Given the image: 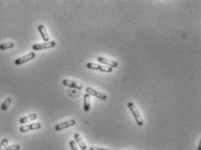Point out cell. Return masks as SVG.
Returning a JSON list of instances; mask_svg holds the SVG:
<instances>
[{
    "label": "cell",
    "mask_w": 201,
    "mask_h": 150,
    "mask_svg": "<svg viewBox=\"0 0 201 150\" xmlns=\"http://www.w3.org/2000/svg\"><path fill=\"white\" fill-rule=\"evenodd\" d=\"M128 106H129L130 112H132V114L134 115L135 120L137 121V124L138 126H140V127H142V126L143 125L144 121L143 120V118H142V116H141V114H140L139 111H138L137 108L136 107L135 104H134L133 102H129V103H128Z\"/></svg>",
    "instance_id": "1"
},
{
    "label": "cell",
    "mask_w": 201,
    "mask_h": 150,
    "mask_svg": "<svg viewBox=\"0 0 201 150\" xmlns=\"http://www.w3.org/2000/svg\"><path fill=\"white\" fill-rule=\"evenodd\" d=\"M87 67L89 68V69H93V70H98V71L103 72V73H112V71H113V68L101 66L100 64H94V63H87Z\"/></svg>",
    "instance_id": "2"
},
{
    "label": "cell",
    "mask_w": 201,
    "mask_h": 150,
    "mask_svg": "<svg viewBox=\"0 0 201 150\" xmlns=\"http://www.w3.org/2000/svg\"><path fill=\"white\" fill-rule=\"evenodd\" d=\"M56 45V43L54 41H49V42H44V43H39L32 45V50L33 51H39V50H45L53 48Z\"/></svg>",
    "instance_id": "3"
},
{
    "label": "cell",
    "mask_w": 201,
    "mask_h": 150,
    "mask_svg": "<svg viewBox=\"0 0 201 150\" xmlns=\"http://www.w3.org/2000/svg\"><path fill=\"white\" fill-rule=\"evenodd\" d=\"M39 128H41V124L39 122H35V123H31L29 125H23L19 128V130L22 133H26V132L31 131V130H38Z\"/></svg>",
    "instance_id": "4"
},
{
    "label": "cell",
    "mask_w": 201,
    "mask_h": 150,
    "mask_svg": "<svg viewBox=\"0 0 201 150\" xmlns=\"http://www.w3.org/2000/svg\"><path fill=\"white\" fill-rule=\"evenodd\" d=\"M86 92H87V93H88L89 95H93L94 97L98 98V99H102V100H105V99H107V98H108V96H107L105 93H100V92L94 90V88L89 87V86L86 88Z\"/></svg>",
    "instance_id": "5"
},
{
    "label": "cell",
    "mask_w": 201,
    "mask_h": 150,
    "mask_svg": "<svg viewBox=\"0 0 201 150\" xmlns=\"http://www.w3.org/2000/svg\"><path fill=\"white\" fill-rule=\"evenodd\" d=\"M35 53H28V54H26V55H25L23 57H21V58H18V59H17L15 60V65L16 66H20V65H22L24 63H25V62H28V61H30L32 59H34L35 58Z\"/></svg>",
    "instance_id": "6"
},
{
    "label": "cell",
    "mask_w": 201,
    "mask_h": 150,
    "mask_svg": "<svg viewBox=\"0 0 201 150\" xmlns=\"http://www.w3.org/2000/svg\"><path fill=\"white\" fill-rule=\"evenodd\" d=\"M75 123H76V121L74 120H66V121H64V122H61V123L56 125L55 128H54V129H55L56 131H61V130H63V129H65V128H70V127L74 126Z\"/></svg>",
    "instance_id": "7"
},
{
    "label": "cell",
    "mask_w": 201,
    "mask_h": 150,
    "mask_svg": "<svg viewBox=\"0 0 201 150\" xmlns=\"http://www.w3.org/2000/svg\"><path fill=\"white\" fill-rule=\"evenodd\" d=\"M97 61L99 63H100V64L106 65V66H108V67L111 68H116L118 67V64L116 63V61L109 60V59H106V58H103V57H98L97 58Z\"/></svg>",
    "instance_id": "8"
},
{
    "label": "cell",
    "mask_w": 201,
    "mask_h": 150,
    "mask_svg": "<svg viewBox=\"0 0 201 150\" xmlns=\"http://www.w3.org/2000/svg\"><path fill=\"white\" fill-rule=\"evenodd\" d=\"M63 85L66 86H68V87H73V88H75V89H82L83 86L82 84H80V83L75 82V81H73V80H63Z\"/></svg>",
    "instance_id": "9"
},
{
    "label": "cell",
    "mask_w": 201,
    "mask_h": 150,
    "mask_svg": "<svg viewBox=\"0 0 201 150\" xmlns=\"http://www.w3.org/2000/svg\"><path fill=\"white\" fill-rule=\"evenodd\" d=\"M38 31H39V34L41 35L42 39H43L45 42H49L50 38H49V35H48V33H47L46 27H45L43 24H39V26H38Z\"/></svg>",
    "instance_id": "10"
},
{
    "label": "cell",
    "mask_w": 201,
    "mask_h": 150,
    "mask_svg": "<svg viewBox=\"0 0 201 150\" xmlns=\"http://www.w3.org/2000/svg\"><path fill=\"white\" fill-rule=\"evenodd\" d=\"M74 140H75L76 144L81 148V150L87 149V145H86L85 142H84L83 139L81 138V135H80L79 134H75V135H74Z\"/></svg>",
    "instance_id": "11"
},
{
    "label": "cell",
    "mask_w": 201,
    "mask_h": 150,
    "mask_svg": "<svg viewBox=\"0 0 201 150\" xmlns=\"http://www.w3.org/2000/svg\"><path fill=\"white\" fill-rule=\"evenodd\" d=\"M36 119H37V114L36 113H31V114H29V115H27L25 117L21 118L19 120V123L24 125V124H25V123H27L29 121H32V120H36Z\"/></svg>",
    "instance_id": "12"
},
{
    "label": "cell",
    "mask_w": 201,
    "mask_h": 150,
    "mask_svg": "<svg viewBox=\"0 0 201 150\" xmlns=\"http://www.w3.org/2000/svg\"><path fill=\"white\" fill-rule=\"evenodd\" d=\"M84 110L85 112H88L89 109H90V95L88 93H86L84 95Z\"/></svg>",
    "instance_id": "13"
},
{
    "label": "cell",
    "mask_w": 201,
    "mask_h": 150,
    "mask_svg": "<svg viewBox=\"0 0 201 150\" xmlns=\"http://www.w3.org/2000/svg\"><path fill=\"white\" fill-rule=\"evenodd\" d=\"M11 103H12V99H11V98H6L5 100V101L2 103V105H1V109H2L3 111H6L8 109V107L11 105Z\"/></svg>",
    "instance_id": "14"
},
{
    "label": "cell",
    "mask_w": 201,
    "mask_h": 150,
    "mask_svg": "<svg viewBox=\"0 0 201 150\" xmlns=\"http://www.w3.org/2000/svg\"><path fill=\"white\" fill-rule=\"evenodd\" d=\"M14 47V44L12 42H6L3 43L0 45V50H6V49H11Z\"/></svg>",
    "instance_id": "15"
},
{
    "label": "cell",
    "mask_w": 201,
    "mask_h": 150,
    "mask_svg": "<svg viewBox=\"0 0 201 150\" xmlns=\"http://www.w3.org/2000/svg\"><path fill=\"white\" fill-rule=\"evenodd\" d=\"M8 140L7 139H4L2 140V142L0 143V150H5L7 148Z\"/></svg>",
    "instance_id": "16"
},
{
    "label": "cell",
    "mask_w": 201,
    "mask_h": 150,
    "mask_svg": "<svg viewBox=\"0 0 201 150\" xmlns=\"http://www.w3.org/2000/svg\"><path fill=\"white\" fill-rule=\"evenodd\" d=\"M20 149V146L18 144H13V145H10L7 146L5 150H19Z\"/></svg>",
    "instance_id": "17"
},
{
    "label": "cell",
    "mask_w": 201,
    "mask_h": 150,
    "mask_svg": "<svg viewBox=\"0 0 201 150\" xmlns=\"http://www.w3.org/2000/svg\"><path fill=\"white\" fill-rule=\"evenodd\" d=\"M69 146L70 148H71V150H79L78 149L77 144H76V142L74 141H71L69 142Z\"/></svg>",
    "instance_id": "18"
},
{
    "label": "cell",
    "mask_w": 201,
    "mask_h": 150,
    "mask_svg": "<svg viewBox=\"0 0 201 150\" xmlns=\"http://www.w3.org/2000/svg\"><path fill=\"white\" fill-rule=\"evenodd\" d=\"M89 150H109L107 148H96V147H91Z\"/></svg>",
    "instance_id": "19"
},
{
    "label": "cell",
    "mask_w": 201,
    "mask_h": 150,
    "mask_svg": "<svg viewBox=\"0 0 201 150\" xmlns=\"http://www.w3.org/2000/svg\"><path fill=\"white\" fill-rule=\"evenodd\" d=\"M198 150H201V146H200V144H199V148H198Z\"/></svg>",
    "instance_id": "20"
}]
</instances>
